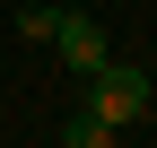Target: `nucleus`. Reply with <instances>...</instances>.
<instances>
[{
	"label": "nucleus",
	"instance_id": "2",
	"mask_svg": "<svg viewBox=\"0 0 157 148\" xmlns=\"http://www.w3.org/2000/svg\"><path fill=\"white\" fill-rule=\"evenodd\" d=\"M52 44H61V61L78 70V79H96V70L113 61L105 52V26H96V17H70V9H61V26H52Z\"/></svg>",
	"mask_w": 157,
	"mask_h": 148
},
{
	"label": "nucleus",
	"instance_id": "3",
	"mask_svg": "<svg viewBox=\"0 0 157 148\" xmlns=\"http://www.w3.org/2000/svg\"><path fill=\"white\" fill-rule=\"evenodd\" d=\"M105 139H113L105 113H70V122H61V148H105Z\"/></svg>",
	"mask_w": 157,
	"mask_h": 148
},
{
	"label": "nucleus",
	"instance_id": "4",
	"mask_svg": "<svg viewBox=\"0 0 157 148\" xmlns=\"http://www.w3.org/2000/svg\"><path fill=\"white\" fill-rule=\"evenodd\" d=\"M52 26H61V9H17V35H35V44H52Z\"/></svg>",
	"mask_w": 157,
	"mask_h": 148
},
{
	"label": "nucleus",
	"instance_id": "1",
	"mask_svg": "<svg viewBox=\"0 0 157 148\" xmlns=\"http://www.w3.org/2000/svg\"><path fill=\"white\" fill-rule=\"evenodd\" d=\"M87 113H105L113 131L140 122V113H148V79H140V70H122V61H105V70L87 79Z\"/></svg>",
	"mask_w": 157,
	"mask_h": 148
}]
</instances>
